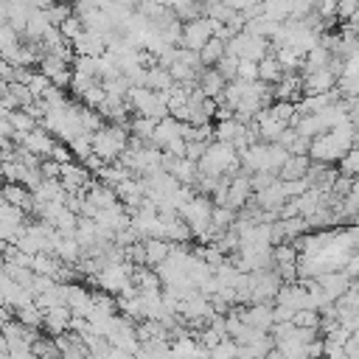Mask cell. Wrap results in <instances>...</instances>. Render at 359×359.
Returning a JSON list of instances; mask_svg holds the SVG:
<instances>
[{"label": "cell", "mask_w": 359, "mask_h": 359, "mask_svg": "<svg viewBox=\"0 0 359 359\" xmlns=\"http://www.w3.org/2000/svg\"><path fill=\"white\" fill-rule=\"evenodd\" d=\"M289 157L292 154L280 143H255L247 151H241V165L247 174H258V171L280 174V168L286 165Z\"/></svg>", "instance_id": "obj_1"}, {"label": "cell", "mask_w": 359, "mask_h": 359, "mask_svg": "<svg viewBox=\"0 0 359 359\" xmlns=\"http://www.w3.org/2000/svg\"><path fill=\"white\" fill-rule=\"evenodd\" d=\"M129 143H132V135H129L126 126L107 123L104 129H98V132L93 135V154H98L107 165H112V163H118V160L126 154Z\"/></svg>", "instance_id": "obj_2"}, {"label": "cell", "mask_w": 359, "mask_h": 359, "mask_svg": "<svg viewBox=\"0 0 359 359\" xmlns=\"http://www.w3.org/2000/svg\"><path fill=\"white\" fill-rule=\"evenodd\" d=\"M227 53L236 59H247V62H264L272 53V45H269V39L244 31L227 42Z\"/></svg>", "instance_id": "obj_3"}, {"label": "cell", "mask_w": 359, "mask_h": 359, "mask_svg": "<svg viewBox=\"0 0 359 359\" xmlns=\"http://www.w3.org/2000/svg\"><path fill=\"white\" fill-rule=\"evenodd\" d=\"M210 39H213V20L210 17H199V20L185 22V28H182V48L199 53Z\"/></svg>", "instance_id": "obj_4"}, {"label": "cell", "mask_w": 359, "mask_h": 359, "mask_svg": "<svg viewBox=\"0 0 359 359\" xmlns=\"http://www.w3.org/2000/svg\"><path fill=\"white\" fill-rule=\"evenodd\" d=\"M14 140H17L20 149H25V151H31V154H36V157H42V160H50V154H53V149H56L53 135H50L48 129H42V126L34 129V132H28V135H17Z\"/></svg>", "instance_id": "obj_5"}, {"label": "cell", "mask_w": 359, "mask_h": 359, "mask_svg": "<svg viewBox=\"0 0 359 359\" xmlns=\"http://www.w3.org/2000/svg\"><path fill=\"white\" fill-rule=\"evenodd\" d=\"M238 317L244 320V325L258 328V331H269V328H275V314H272V306H269V303H252V306L241 309Z\"/></svg>", "instance_id": "obj_6"}, {"label": "cell", "mask_w": 359, "mask_h": 359, "mask_svg": "<svg viewBox=\"0 0 359 359\" xmlns=\"http://www.w3.org/2000/svg\"><path fill=\"white\" fill-rule=\"evenodd\" d=\"M275 306H289L294 311L309 309V289L303 283H283V289L275 297Z\"/></svg>", "instance_id": "obj_7"}, {"label": "cell", "mask_w": 359, "mask_h": 359, "mask_svg": "<svg viewBox=\"0 0 359 359\" xmlns=\"http://www.w3.org/2000/svg\"><path fill=\"white\" fill-rule=\"evenodd\" d=\"M317 283L323 286V292L331 297V300H342L351 289H353V280L339 269V272H328V275H323V278H317Z\"/></svg>", "instance_id": "obj_8"}, {"label": "cell", "mask_w": 359, "mask_h": 359, "mask_svg": "<svg viewBox=\"0 0 359 359\" xmlns=\"http://www.w3.org/2000/svg\"><path fill=\"white\" fill-rule=\"evenodd\" d=\"M73 328V311L70 306H56V309H48L45 311V331L53 334V337H62Z\"/></svg>", "instance_id": "obj_9"}, {"label": "cell", "mask_w": 359, "mask_h": 359, "mask_svg": "<svg viewBox=\"0 0 359 359\" xmlns=\"http://www.w3.org/2000/svg\"><path fill=\"white\" fill-rule=\"evenodd\" d=\"M199 90H202L208 98L222 101V95H224V90H227V81L222 79V73H219L216 67H210V70L202 73V79H199Z\"/></svg>", "instance_id": "obj_10"}, {"label": "cell", "mask_w": 359, "mask_h": 359, "mask_svg": "<svg viewBox=\"0 0 359 359\" xmlns=\"http://www.w3.org/2000/svg\"><path fill=\"white\" fill-rule=\"evenodd\" d=\"M286 76V70H283V65L278 62V56H275V50L264 59V62H258V81H264V84H269V87H275L280 79Z\"/></svg>", "instance_id": "obj_11"}, {"label": "cell", "mask_w": 359, "mask_h": 359, "mask_svg": "<svg viewBox=\"0 0 359 359\" xmlns=\"http://www.w3.org/2000/svg\"><path fill=\"white\" fill-rule=\"evenodd\" d=\"M3 199L14 208H22V210H34V194L25 188V185H17V182H6L3 188Z\"/></svg>", "instance_id": "obj_12"}, {"label": "cell", "mask_w": 359, "mask_h": 359, "mask_svg": "<svg viewBox=\"0 0 359 359\" xmlns=\"http://www.w3.org/2000/svg\"><path fill=\"white\" fill-rule=\"evenodd\" d=\"M171 247L174 244H168V241H163V238H146L143 241V250H146V266H160L168 255H171Z\"/></svg>", "instance_id": "obj_13"}, {"label": "cell", "mask_w": 359, "mask_h": 359, "mask_svg": "<svg viewBox=\"0 0 359 359\" xmlns=\"http://www.w3.org/2000/svg\"><path fill=\"white\" fill-rule=\"evenodd\" d=\"M224 56H227V42H224V39H216V36L199 50V59H202V67H205V70L216 67Z\"/></svg>", "instance_id": "obj_14"}, {"label": "cell", "mask_w": 359, "mask_h": 359, "mask_svg": "<svg viewBox=\"0 0 359 359\" xmlns=\"http://www.w3.org/2000/svg\"><path fill=\"white\" fill-rule=\"evenodd\" d=\"M309 168H311V157H289L286 160V165L280 168V180L283 182H292V180H306V174H309Z\"/></svg>", "instance_id": "obj_15"}, {"label": "cell", "mask_w": 359, "mask_h": 359, "mask_svg": "<svg viewBox=\"0 0 359 359\" xmlns=\"http://www.w3.org/2000/svg\"><path fill=\"white\" fill-rule=\"evenodd\" d=\"M3 118H8L11 121V126L17 129V135H28V132H34V129H39V121L28 112V109H14V112H0Z\"/></svg>", "instance_id": "obj_16"}, {"label": "cell", "mask_w": 359, "mask_h": 359, "mask_svg": "<svg viewBox=\"0 0 359 359\" xmlns=\"http://www.w3.org/2000/svg\"><path fill=\"white\" fill-rule=\"evenodd\" d=\"M339 174L342 177H351V180H359V149H351L339 160Z\"/></svg>", "instance_id": "obj_17"}, {"label": "cell", "mask_w": 359, "mask_h": 359, "mask_svg": "<svg viewBox=\"0 0 359 359\" xmlns=\"http://www.w3.org/2000/svg\"><path fill=\"white\" fill-rule=\"evenodd\" d=\"M320 323H323V317H320V311H311V309H303V311H297V314H294V325H297V328H309V331H320Z\"/></svg>", "instance_id": "obj_18"}, {"label": "cell", "mask_w": 359, "mask_h": 359, "mask_svg": "<svg viewBox=\"0 0 359 359\" xmlns=\"http://www.w3.org/2000/svg\"><path fill=\"white\" fill-rule=\"evenodd\" d=\"M238 79L241 81H258V62H247V59H241L238 62Z\"/></svg>", "instance_id": "obj_19"}, {"label": "cell", "mask_w": 359, "mask_h": 359, "mask_svg": "<svg viewBox=\"0 0 359 359\" xmlns=\"http://www.w3.org/2000/svg\"><path fill=\"white\" fill-rule=\"evenodd\" d=\"M205 151H208V143L191 140V143H188V149H185V157H188V160H194V163H199V160L205 157Z\"/></svg>", "instance_id": "obj_20"}, {"label": "cell", "mask_w": 359, "mask_h": 359, "mask_svg": "<svg viewBox=\"0 0 359 359\" xmlns=\"http://www.w3.org/2000/svg\"><path fill=\"white\" fill-rule=\"evenodd\" d=\"M266 359H289V356H283V353H280V351H278V348H275V351H272V353H269V356H266Z\"/></svg>", "instance_id": "obj_21"}]
</instances>
